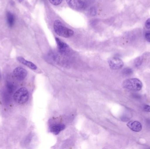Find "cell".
<instances>
[{
	"mask_svg": "<svg viewBox=\"0 0 150 149\" xmlns=\"http://www.w3.org/2000/svg\"><path fill=\"white\" fill-rule=\"evenodd\" d=\"M54 29L57 35L66 38L71 37L74 34L73 30L64 26L62 22L58 19L54 21Z\"/></svg>",
	"mask_w": 150,
	"mask_h": 149,
	"instance_id": "1",
	"label": "cell"
},
{
	"mask_svg": "<svg viewBox=\"0 0 150 149\" xmlns=\"http://www.w3.org/2000/svg\"><path fill=\"white\" fill-rule=\"evenodd\" d=\"M122 86L125 89L134 92H137L142 89L143 85L142 81L137 78H130L123 81Z\"/></svg>",
	"mask_w": 150,
	"mask_h": 149,
	"instance_id": "2",
	"label": "cell"
},
{
	"mask_svg": "<svg viewBox=\"0 0 150 149\" xmlns=\"http://www.w3.org/2000/svg\"><path fill=\"white\" fill-rule=\"evenodd\" d=\"M13 99L16 103L24 104L28 101L29 99V93L25 87H22L16 91L13 95Z\"/></svg>",
	"mask_w": 150,
	"mask_h": 149,
	"instance_id": "3",
	"label": "cell"
},
{
	"mask_svg": "<svg viewBox=\"0 0 150 149\" xmlns=\"http://www.w3.org/2000/svg\"><path fill=\"white\" fill-rule=\"evenodd\" d=\"M108 64L112 70H118L123 66V61L118 57H112L110 58L108 61Z\"/></svg>",
	"mask_w": 150,
	"mask_h": 149,
	"instance_id": "4",
	"label": "cell"
},
{
	"mask_svg": "<svg viewBox=\"0 0 150 149\" xmlns=\"http://www.w3.org/2000/svg\"><path fill=\"white\" fill-rule=\"evenodd\" d=\"M27 74V71L23 67H17L13 71V75L18 80H23Z\"/></svg>",
	"mask_w": 150,
	"mask_h": 149,
	"instance_id": "5",
	"label": "cell"
},
{
	"mask_svg": "<svg viewBox=\"0 0 150 149\" xmlns=\"http://www.w3.org/2000/svg\"><path fill=\"white\" fill-rule=\"evenodd\" d=\"M55 41L58 46L59 51L62 54H66L69 51V46L65 42L59 38L55 37Z\"/></svg>",
	"mask_w": 150,
	"mask_h": 149,
	"instance_id": "6",
	"label": "cell"
},
{
	"mask_svg": "<svg viewBox=\"0 0 150 149\" xmlns=\"http://www.w3.org/2000/svg\"><path fill=\"white\" fill-rule=\"evenodd\" d=\"M68 4L73 8L80 9L85 7L84 2L83 0H66Z\"/></svg>",
	"mask_w": 150,
	"mask_h": 149,
	"instance_id": "7",
	"label": "cell"
},
{
	"mask_svg": "<svg viewBox=\"0 0 150 149\" xmlns=\"http://www.w3.org/2000/svg\"><path fill=\"white\" fill-rule=\"evenodd\" d=\"M127 127L132 131L139 132L142 130V124L137 121H131L127 124Z\"/></svg>",
	"mask_w": 150,
	"mask_h": 149,
	"instance_id": "8",
	"label": "cell"
},
{
	"mask_svg": "<svg viewBox=\"0 0 150 149\" xmlns=\"http://www.w3.org/2000/svg\"><path fill=\"white\" fill-rule=\"evenodd\" d=\"M17 60L20 63H22L23 64L28 66L32 70H36L37 69V66L35 64L33 63L30 61H27L22 57H17Z\"/></svg>",
	"mask_w": 150,
	"mask_h": 149,
	"instance_id": "9",
	"label": "cell"
},
{
	"mask_svg": "<svg viewBox=\"0 0 150 149\" xmlns=\"http://www.w3.org/2000/svg\"><path fill=\"white\" fill-rule=\"evenodd\" d=\"M65 129V126L64 124H57L54 125L51 128V132L55 135L59 134L62 131Z\"/></svg>",
	"mask_w": 150,
	"mask_h": 149,
	"instance_id": "10",
	"label": "cell"
},
{
	"mask_svg": "<svg viewBox=\"0 0 150 149\" xmlns=\"http://www.w3.org/2000/svg\"><path fill=\"white\" fill-rule=\"evenodd\" d=\"M7 19L8 24L10 27H12L14 24V17L11 12H8L7 14Z\"/></svg>",
	"mask_w": 150,
	"mask_h": 149,
	"instance_id": "11",
	"label": "cell"
},
{
	"mask_svg": "<svg viewBox=\"0 0 150 149\" xmlns=\"http://www.w3.org/2000/svg\"><path fill=\"white\" fill-rule=\"evenodd\" d=\"M6 87H7L8 92L10 94H12L14 92V91H15V89H16L15 85H13L12 83H11V82L10 83L9 82V83H7Z\"/></svg>",
	"mask_w": 150,
	"mask_h": 149,
	"instance_id": "12",
	"label": "cell"
},
{
	"mask_svg": "<svg viewBox=\"0 0 150 149\" xmlns=\"http://www.w3.org/2000/svg\"><path fill=\"white\" fill-rule=\"evenodd\" d=\"M122 73H123L124 75L127 76V75H130V74L133 73V70H132L131 68H125V69L122 71Z\"/></svg>",
	"mask_w": 150,
	"mask_h": 149,
	"instance_id": "13",
	"label": "cell"
},
{
	"mask_svg": "<svg viewBox=\"0 0 150 149\" xmlns=\"http://www.w3.org/2000/svg\"><path fill=\"white\" fill-rule=\"evenodd\" d=\"M143 62V59L141 57H139L135 59L134 61L135 65L137 67L140 66Z\"/></svg>",
	"mask_w": 150,
	"mask_h": 149,
	"instance_id": "14",
	"label": "cell"
},
{
	"mask_svg": "<svg viewBox=\"0 0 150 149\" xmlns=\"http://www.w3.org/2000/svg\"><path fill=\"white\" fill-rule=\"evenodd\" d=\"M63 0H49L50 2L54 6L59 5L62 2Z\"/></svg>",
	"mask_w": 150,
	"mask_h": 149,
	"instance_id": "15",
	"label": "cell"
},
{
	"mask_svg": "<svg viewBox=\"0 0 150 149\" xmlns=\"http://www.w3.org/2000/svg\"><path fill=\"white\" fill-rule=\"evenodd\" d=\"M90 15L91 16H94L96 14V10L95 8H91L90 10Z\"/></svg>",
	"mask_w": 150,
	"mask_h": 149,
	"instance_id": "16",
	"label": "cell"
},
{
	"mask_svg": "<svg viewBox=\"0 0 150 149\" xmlns=\"http://www.w3.org/2000/svg\"><path fill=\"white\" fill-rule=\"evenodd\" d=\"M145 37L146 40L150 43V31L146 32L145 35Z\"/></svg>",
	"mask_w": 150,
	"mask_h": 149,
	"instance_id": "17",
	"label": "cell"
},
{
	"mask_svg": "<svg viewBox=\"0 0 150 149\" xmlns=\"http://www.w3.org/2000/svg\"><path fill=\"white\" fill-rule=\"evenodd\" d=\"M144 110L146 112L150 113V106L149 105H144Z\"/></svg>",
	"mask_w": 150,
	"mask_h": 149,
	"instance_id": "18",
	"label": "cell"
},
{
	"mask_svg": "<svg viewBox=\"0 0 150 149\" xmlns=\"http://www.w3.org/2000/svg\"><path fill=\"white\" fill-rule=\"evenodd\" d=\"M145 25L146 28L148 29H150V18L147 19L146 22H145Z\"/></svg>",
	"mask_w": 150,
	"mask_h": 149,
	"instance_id": "19",
	"label": "cell"
},
{
	"mask_svg": "<svg viewBox=\"0 0 150 149\" xmlns=\"http://www.w3.org/2000/svg\"><path fill=\"white\" fill-rule=\"evenodd\" d=\"M18 1V2H19V3L22 2V1H23V0H17Z\"/></svg>",
	"mask_w": 150,
	"mask_h": 149,
	"instance_id": "20",
	"label": "cell"
}]
</instances>
